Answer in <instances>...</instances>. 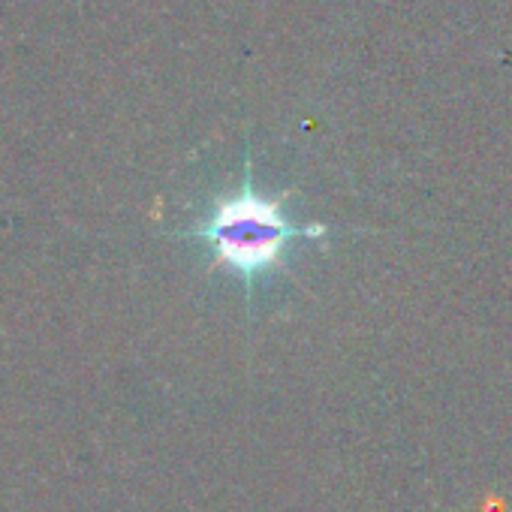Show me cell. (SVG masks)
I'll use <instances>...</instances> for the list:
<instances>
[{"label": "cell", "mask_w": 512, "mask_h": 512, "mask_svg": "<svg viewBox=\"0 0 512 512\" xmlns=\"http://www.w3.org/2000/svg\"><path fill=\"white\" fill-rule=\"evenodd\" d=\"M287 196H263L253 190L250 166L244 169V181L232 196L214 202L205 223H199L190 238H202L211 247L214 266H226L241 278L247 299L253 296L256 278L284 269L287 250L296 238H323V223L296 226L284 214Z\"/></svg>", "instance_id": "cell-1"}]
</instances>
